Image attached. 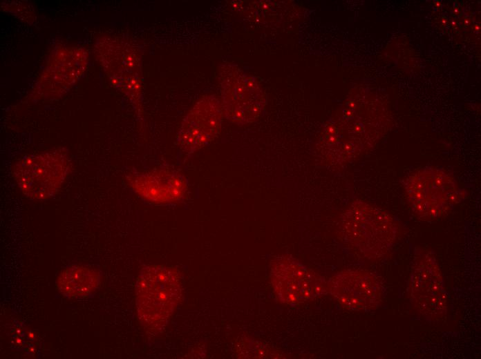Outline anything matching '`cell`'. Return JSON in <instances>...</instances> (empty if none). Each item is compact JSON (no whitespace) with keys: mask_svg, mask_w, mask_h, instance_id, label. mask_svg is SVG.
<instances>
[{"mask_svg":"<svg viewBox=\"0 0 481 359\" xmlns=\"http://www.w3.org/2000/svg\"><path fill=\"white\" fill-rule=\"evenodd\" d=\"M328 290L343 307L350 310L375 309L381 300L379 279L365 270H343L333 275Z\"/></svg>","mask_w":481,"mask_h":359,"instance_id":"cell-9","label":"cell"},{"mask_svg":"<svg viewBox=\"0 0 481 359\" xmlns=\"http://www.w3.org/2000/svg\"><path fill=\"white\" fill-rule=\"evenodd\" d=\"M339 229L346 242L368 258L385 254L399 233L391 215L363 201L354 202L343 213Z\"/></svg>","mask_w":481,"mask_h":359,"instance_id":"cell-2","label":"cell"},{"mask_svg":"<svg viewBox=\"0 0 481 359\" xmlns=\"http://www.w3.org/2000/svg\"><path fill=\"white\" fill-rule=\"evenodd\" d=\"M409 295L413 307L433 320L442 318L447 311V298L439 264L428 252L417 255L409 282Z\"/></svg>","mask_w":481,"mask_h":359,"instance_id":"cell-7","label":"cell"},{"mask_svg":"<svg viewBox=\"0 0 481 359\" xmlns=\"http://www.w3.org/2000/svg\"><path fill=\"white\" fill-rule=\"evenodd\" d=\"M219 77L221 105L227 119L238 124L256 119L265 104L264 94L257 81L232 64L220 69Z\"/></svg>","mask_w":481,"mask_h":359,"instance_id":"cell-5","label":"cell"},{"mask_svg":"<svg viewBox=\"0 0 481 359\" xmlns=\"http://www.w3.org/2000/svg\"><path fill=\"white\" fill-rule=\"evenodd\" d=\"M270 280L278 300L296 305L324 294V278L289 255L275 257L270 262Z\"/></svg>","mask_w":481,"mask_h":359,"instance_id":"cell-6","label":"cell"},{"mask_svg":"<svg viewBox=\"0 0 481 359\" xmlns=\"http://www.w3.org/2000/svg\"><path fill=\"white\" fill-rule=\"evenodd\" d=\"M182 297L178 271L172 267L149 265L140 271L135 285L138 319L151 332L167 324Z\"/></svg>","mask_w":481,"mask_h":359,"instance_id":"cell-1","label":"cell"},{"mask_svg":"<svg viewBox=\"0 0 481 359\" xmlns=\"http://www.w3.org/2000/svg\"><path fill=\"white\" fill-rule=\"evenodd\" d=\"M404 186L413 213L427 220L445 215L464 197L455 178L443 168L417 169L406 177Z\"/></svg>","mask_w":481,"mask_h":359,"instance_id":"cell-3","label":"cell"},{"mask_svg":"<svg viewBox=\"0 0 481 359\" xmlns=\"http://www.w3.org/2000/svg\"><path fill=\"white\" fill-rule=\"evenodd\" d=\"M223 108L214 95L200 99L183 119L177 134V144L186 155L209 144L219 133Z\"/></svg>","mask_w":481,"mask_h":359,"instance_id":"cell-8","label":"cell"},{"mask_svg":"<svg viewBox=\"0 0 481 359\" xmlns=\"http://www.w3.org/2000/svg\"><path fill=\"white\" fill-rule=\"evenodd\" d=\"M100 282V271L82 264L68 266L59 273L56 286L58 291L69 298L86 297L93 293Z\"/></svg>","mask_w":481,"mask_h":359,"instance_id":"cell-11","label":"cell"},{"mask_svg":"<svg viewBox=\"0 0 481 359\" xmlns=\"http://www.w3.org/2000/svg\"><path fill=\"white\" fill-rule=\"evenodd\" d=\"M127 180L140 197L155 204L176 203L184 197L187 190L186 178L176 172L162 169L135 173Z\"/></svg>","mask_w":481,"mask_h":359,"instance_id":"cell-10","label":"cell"},{"mask_svg":"<svg viewBox=\"0 0 481 359\" xmlns=\"http://www.w3.org/2000/svg\"><path fill=\"white\" fill-rule=\"evenodd\" d=\"M70 171L68 157L55 151L26 157L12 168L15 180L21 192L36 200L54 197L61 189Z\"/></svg>","mask_w":481,"mask_h":359,"instance_id":"cell-4","label":"cell"}]
</instances>
